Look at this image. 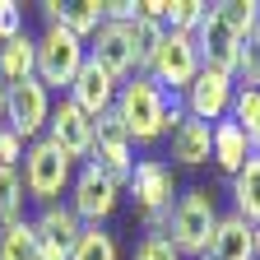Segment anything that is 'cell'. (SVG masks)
Returning a JSON list of instances; mask_svg holds the SVG:
<instances>
[{
    "label": "cell",
    "instance_id": "cell-1",
    "mask_svg": "<svg viewBox=\"0 0 260 260\" xmlns=\"http://www.w3.org/2000/svg\"><path fill=\"white\" fill-rule=\"evenodd\" d=\"M112 112L121 116V125L130 130V140H135V144H153L162 135H172L177 121L186 116L181 112V98H168L149 75H130L116 88V107Z\"/></svg>",
    "mask_w": 260,
    "mask_h": 260
},
{
    "label": "cell",
    "instance_id": "cell-2",
    "mask_svg": "<svg viewBox=\"0 0 260 260\" xmlns=\"http://www.w3.org/2000/svg\"><path fill=\"white\" fill-rule=\"evenodd\" d=\"M214 228H218V205L205 186H190L181 190L172 209H168V223H162V237L177 246L181 260H200L209 255V242H214Z\"/></svg>",
    "mask_w": 260,
    "mask_h": 260
},
{
    "label": "cell",
    "instance_id": "cell-3",
    "mask_svg": "<svg viewBox=\"0 0 260 260\" xmlns=\"http://www.w3.org/2000/svg\"><path fill=\"white\" fill-rule=\"evenodd\" d=\"M23 195L32 205H60V195L70 190V181H75V162L65 158L60 149H51L47 140H32L28 149H23Z\"/></svg>",
    "mask_w": 260,
    "mask_h": 260
},
{
    "label": "cell",
    "instance_id": "cell-4",
    "mask_svg": "<svg viewBox=\"0 0 260 260\" xmlns=\"http://www.w3.org/2000/svg\"><path fill=\"white\" fill-rule=\"evenodd\" d=\"M125 190L135 195V205H140V218L144 228H153V233H162V223H168V209L177 200V172H172V162H162V158H140L135 162V172H130Z\"/></svg>",
    "mask_w": 260,
    "mask_h": 260
},
{
    "label": "cell",
    "instance_id": "cell-5",
    "mask_svg": "<svg viewBox=\"0 0 260 260\" xmlns=\"http://www.w3.org/2000/svg\"><path fill=\"white\" fill-rule=\"evenodd\" d=\"M84 60H88V47L75 38V32H65L60 23H47L42 38H38V65H32V79H38L47 93L51 88H70Z\"/></svg>",
    "mask_w": 260,
    "mask_h": 260
},
{
    "label": "cell",
    "instance_id": "cell-6",
    "mask_svg": "<svg viewBox=\"0 0 260 260\" xmlns=\"http://www.w3.org/2000/svg\"><path fill=\"white\" fill-rule=\"evenodd\" d=\"M200 70H205V65H200V51H195V32H172V28H168L144 75L168 93V98H181Z\"/></svg>",
    "mask_w": 260,
    "mask_h": 260
},
{
    "label": "cell",
    "instance_id": "cell-7",
    "mask_svg": "<svg viewBox=\"0 0 260 260\" xmlns=\"http://www.w3.org/2000/svg\"><path fill=\"white\" fill-rule=\"evenodd\" d=\"M88 162L98 172H107L116 186H125L130 172H135V140H130V130L121 125L116 112H103L93 121V153H88Z\"/></svg>",
    "mask_w": 260,
    "mask_h": 260
},
{
    "label": "cell",
    "instance_id": "cell-8",
    "mask_svg": "<svg viewBox=\"0 0 260 260\" xmlns=\"http://www.w3.org/2000/svg\"><path fill=\"white\" fill-rule=\"evenodd\" d=\"M47 121H51V93L38 79H19V84L5 88V125L14 130L23 144L42 140Z\"/></svg>",
    "mask_w": 260,
    "mask_h": 260
},
{
    "label": "cell",
    "instance_id": "cell-9",
    "mask_svg": "<svg viewBox=\"0 0 260 260\" xmlns=\"http://www.w3.org/2000/svg\"><path fill=\"white\" fill-rule=\"evenodd\" d=\"M65 205L75 209L79 223H98V228H103L116 214V205H121V186L107 172H98L93 162H84V168L75 172V181H70V200H65Z\"/></svg>",
    "mask_w": 260,
    "mask_h": 260
},
{
    "label": "cell",
    "instance_id": "cell-10",
    "mask_svg": "<svg viewBox=\"0 0 260 260\" xmlns=\"http://www.w3.org/2000/svg\"><path fill=\"white\" fill-rule=\"evenodd\" d=\"M233 98H237V79L233 75H218V70H200L190 79V88L181 93V112L190 121H205V125H218L233 112Z\"/></svg>",
    "mask_w": 260,
    "mask_h": 260
},
{
    "label": "cell",
    "instance_id": "cell-11",
    "mask_svg": "<svg viewBox=\"0 0 260 260\" xmlns=\"http://www.w3.org/2000/svg\"><path fill=\"white\" fill-rule=\"evenodd\" d=\"M42 140L51 149H60L70 162H88V153H93V121L70 103V98H60V103H51V121H47Z\"/></svg>",
    "mask_w": 260,
    "mask_h": 260
},
{
    "label": "cell",
    "instance_id": "cell-12",
    "mask_svg": "<svg viewBox=\"0 0 260 260\" xmlns=\"http://www.w3.org/2000/svg\"><path fill=\"white\" fill-rule=\"evenodd\" d=\"M242 47H246V42L223 23V19L214 14V5H209L205 23L195 28V51H200V65H205V70H218V75H237Z\"/></svg>",
    "mask_w": 260,
    "mask_h": 260
},
{
    "label": "cell",
    "instance_id": "cell-13",
    "mask_svg": "<svg viewBox=\"0 0 260 260\" xmlns=\"http://www.w3.org/2000/svg\"><path fill=\"white\" fill-rule=\"evenodd\" d=\"M79 218L70 205H47L32 218V233H38V260H70V246L79 237Z\"/></svg>",
    "mask_w": 260,
    "mask_h": 260
},
{
    "label": "cell",
    "instance_id": "cell-14",
    "mask_svg": "<svg viewBox=\"0 0 260 260\" xmlns=\"http://www.w3.org/2000/svg\"><path fill=\"white\" fill-rule=\"evenodd\" d=\"M116 88H121V84H116L98 60H84V65H79V75H75V84L65 88V98H70V103H75L88 121H98L103 112L116 107Z\"/></svg>",
    "mask_w": 260,
    "mask_h": 260
},
{
    "label": "cell",
    "instance_id": "cell-15",
    "mask_svg": "<svg viewBox=\"0 0 260 260\" xmlns=\"http://www.w3.org/2000/svg\"><path fill=\"white\" fill-rule=\"evenodd\" d=\"M88 60H98L103 70L116 79V84H125L130 75H135V51H130V28L125 23H103L88 38Z\"/></svg>",
    "mask_w": 260,
    "mask_h": 260
},
{
    "label": "cell",
    "instance_id": "cell-16",
    "mask_svg": "<svg viewBox=\"0 0 260 260\" xmlns=\"http://www.w3.org/2000/svg\"><path fill=\"white\" fill-rule=\"evenodd\" d=\"M209 130L214 125L190 121V116L177 121V130H172V158L181 162V168H205V162L214 158V135H209Z\"/></svg>",
    "mask_w": 260,
    "mask_h": 260
},
{
    "label": "cell",
    "instance_id": "cell-17",
    "mask_svg": "<svg viewBox=\"0 0 260 260\" xmlns=\"http://www.w3.org/2000/svg\"><path fill=\"white\" fill-rule=\"evenodd\" d=\"M209 260H255V246H251V223H246V218H237V214H218L214 242H209Z\"/></svg>",
    "mask_w": 260,
    "mask_h": 260
},
{
    "label": "cell",
    "instance_id": "cell-18",
    "mask_svg": "<svg viewBox=\"0 0 260 260\" xmlns=\"http://www.w3.org/2000/svg\"><path fill=\"white\" fill-rule=\"evenodd\" d=\"M32 65H38V38H28V32H19V38L0 42V84H19V79H32Z\"/></svg>",
    "mask_w": 260,
    "mask_h": 260
},
{
    "label": "cell",
    "instance_id": "cell-19",
    "mask_svg": "<svg viewBox=\"0 0 260 260\" xmlns=\"http://www.w3.org/2000/svg\"><path fill=\"white\" fill-rule=\"evenodd\" d=\"M209 135H214V162H218V168H223L228 177H237V172H242V162L255 153V149H251V140L242 135V130H237L233 121H218V125L209 130Z\"/></svg>",
    "mask_w": 260,
    "mask_h": 260
},
{
    "label": "cell",
    "instance_id": "cell-20",
    "mask_svg": "<svg viewBox=\"0 0 260 260\" xmlns=\"http://www.w3.org/2000/svg\"><path fill=\"white\" fill-rule=\"evenodd\" d=\"M233 214L246 223H260V153H251L242 172L233 177Z\"/></svg>",
    "mask_w": 260,
    "mask_h": 260
},
{
    "label": "cell",
    "instance_id": "cell-21",
    "mask_svg": "<svg viewBox=\"0 0 260 260\" xmlns=\"http://www.w3.org/2000/svg\"><path fill=\"white\" fill-rule=\"evenodd\" d=\"M70 260H121V251H116V237L107 233V228L84 223L75 246H70Z\"/></svg>",
    "mask_w": 260,
    "mask_h": 260
},
{
    "label": "cell",
    "instance_id": "cell-22",
    "mask_svg": "<svg viewBox=\"0 0 260 260\" xmlns=\"http://www.w3.org/2000/svg\"><path fill=\"white\" fill-rule=\"evenodd\" d=\"M60 28L75 32V38L88 47V38L103 28V0H75V5H65L60 10Z\"/></svg>",
    "mask_w": 260,
    "mask_h": 260
},
{
    "label": "cell",
    "instance_id": "cell-23",
    "mask_svg": "<svg viewBox=\"0 0 260 260\" xmlns=\"http://www.w3.org/2000/svg\"><path fill=\"white\" fill-rule=\"evenodd\" d=\"M228 121H233L242 135L251 140V149L260 153V88H237L233 98V112H228Z\"/></svg>",
    "mask_w": 260,
    "mask_h": 260
},
{
    "label": "cell",
    "instance_id": "cell-24",
    "mask_svg": "<svg viewBox=\"0 0 260 260\" xmlns=\"http://www.w3.org/2000/svg\"><path fill=\"white\" fill-rule=\"evenodd\" d=\"M130 28V51H135V75H144L149 70V60H153V51H158V42H162V32H168V28H162V23H153V19H130L125 23Z\"/></svg>",
    "mask_w": 260,
    "mask_h": 260
},
{
    "label": "cell",
    "instance_id": "cell-25",
    "mask_svg": "<svg viewBox=\"0 0 260 260\" xmlns=\"http://www.w3.org/2000/svg\"><path fill=\"white\" fill-rule=\"evenodd\" d=\"M0 260H38V233H32V218H19L10 228H0Z\"/></svg>",
    "mask_w": 260,
    "mask_h": 260
},
{
    "label": "cell",
    "instance_id": "cell-26",
    "mask_svg": "<svg viewBox=\"0 0 260 260\" xmlns=\"http://www.w3.org/2000/svg\"><path fill=\"white\" fill-rule=\"evenodd\" d=\"M214 14L237 32L242 42L255 38V14H260V0H223V5H214Z\"/></svg>",
    "mask_w": 260,
    "mask_h": 260
},
{
    "label": "cell",
    "instance_id": "cell-27",
    "mask_svg": "<svg viewBox=\"0 0 260 260\" xmlns=\"http://www.w3.org/2000/svg\"><path fill=\"white\" fill-rule=\"evenodd\" d=\"M23 181H19V168H0V228H10L23 218Z\"/></svg>",
    "mask_w": 260,
    "mask_h": 260
},
{
    "label": "cell",
    "instance_id": "cell-28",
    "mask_svg": "<svg viewBox=\"0 0 260 260\" xmlns=\"http://www.w3.org/2000/svg\"><path fill=\"white\" fill-rule=\"evenodd\" d=\"M205 14H209L205 0H168V28L172 32H195L205 23Z\"/></svg>",
    "mask_w": 260,
    "mask_h": 260
},
{
    "label": "cell",
    "instance_id": "cell-29",
    "mask_svg": "<svg viewBox=\"0 0 260 260\" xmlns=\"http://www.w3.org/2000/svg\"><path fill=\"white\" fill-rule=\"evenodd\" d=\"M237 88H260V42L251 38L246 47H242V60H237Z\"/></svg>",
    "mask_w": 260,
    "mask_h": 260
},
{
    "label": "cell",
    "instance_id": "cell-30",
    "mask_svg": "<svg viewBox=\"0 0 260 260\" xmlns=\"http://www.w3.org/2000/svg\"><path fill=\"white\" fill-rule=\"evenodd\" d=\"M135 260H181V255H177V246L162 237V233H149V237L135 246Z\"/></svg>",
    "mask_w": 260,
    "mask_h": 260
},
{
    "label": "cell",
    "instance_id": "cell-31",
    "mask_svg": "<svg viewBox=\"0 0 260 260\" xmlns=\"http://www.w3.org/2000/svg\"><path fill=\"white\" fill-rule=\"evenodd\" d=\"M23 32V5L19 0H0V42H10Z\"/></svg>",
    "mask_w": 260,
    "mask_h": 260
},
{
    "label": "cell",
    "instance_id": "cell-32",
    "mask_svg": "<svg viewBox=\"0 0 260 260\" xmlns=\"http://www.w3.org/2000/svg\"><path fill=\"white\" fill-rule=\"evenodd\" d=\"M23 140L14 135V130L10 125H0V168H19V162H23Z\"/></svg>",
    "mask_w": 260,
    "mask_h": 260
},
{
    "label": "cell",
    "instance_id": "cell-33",
    "mask_svg": "<svg viewBox=\"0 0 260 260\" xmlns=\"http://www.w3.org/2000/svg\"><path fill=\"white\" fill-rule=\"evenodd\" d=\"M38 10H42V19H47V23H60V10H65V5H60V0H42Z\"/></svg>",
    "mask_w": 260,
    "mask_h": 260
},
{
    "label": "cell",
    "instance_id": "cell-34",
    "mask_svg": "<svg viewBox=\"0 0 260 260\" xmlns=\"http://www.w3.org/2000/svg\"><path fill=\"white\" fill-rule=\"evenodd\" d=\"M251 246H255V260H260V223H251Z\"/></svg>",
    "mask_w": 260,
    "mask_h": 260
},
{
    "label": "cell",
    "instance_id": "cell-35",
    "mask_svg": "<svg viewBox=\"0 0 260 260\" xmlns=\"http://www.w3.org/2000/svg\"><path fill=\"white\" fill-rule=\"evenodd\" d=\"M0 125H5V84H0Z\"/></svg>",
    "mask_w": 260,
    "mask_h": 260
},
{
    "label": "cell",
    "instance_id": "cell-36",
    "mask_svg": "<svg viewBox=\"0 0 260 260\" xmlns=\"http://www.w3.org/2000/svg\"><path fill=\"white\" fill-rule=\"evenodd\" d=\"M255 42H260V14H255Z\"/></svg>",
    "mask_w": 260,
    "mask_h": 260
},
{
    "label": "cell",
    "instance_id": "cell-37",
    "mask_svg": "<svg viewBox=\"0 0 260 260\" xmlns=\"http://www.w3.org/2000/svg\"><path fill=\"white\" fill-rule=\"evenodd\" d=\"M200 260H209V255H200Z\"/></svg>",
    "mask_w": 260,
    "mask_h": 260
}]
</instances>
